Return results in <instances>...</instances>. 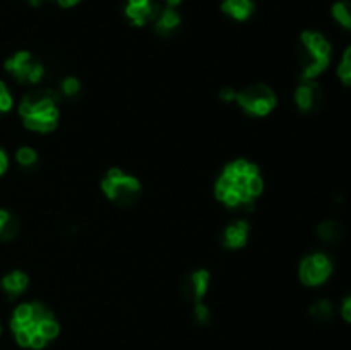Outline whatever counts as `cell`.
<instances>
[{
    "label": "cell",
    "instance_id": "1",
    "mask_svg": "<svg viewBox=\"0 0 351 350\" xmlns=\"http://www.w3.org/2000/svg\"><path fill=\"white\" fill-rule=\"evenodd\" d=\"M216 198L232 209L252 206L254 199L263 194L264 180L259 167L252 161L235 160L223 168L216 180Z\"/></svg>",
    "mask_w": 351,
    "mask_h": 350
},
{
    "label": "cell",
    "instance_id": "2",
    "mask_svg": "<svg viewBox=\"0 0 351 350\" xmlns=\"http://www.w3.org/2000/svg\"><path fill=\"white\" fill-rule=\"evenodd\" d=\"M58 95L48 88L34 89L27 93L19 105V113L24 126L34 132H51L57 127L58 117Z\"/></svg>",
    "mask_w": 351,
    "mask_h": 350
},
{
    "label": "cell",
    "instance_id": "3",
    "mask_svg": "<svg viewBox=\"0 0 351 350\" xmlns=\"http://www.w3.org/2000/svg\"><path fill=\"white\" fill-rule=\"evenodd\" d=\"M48 318H53V312L41 302L21 304L10 319V328L16 336V342L21 347H31L36 350L43 349L48 342L38 333V326Z\"/></svg>",
    "mask_w": 351,
    "mask_h": 350
},
{
    "label": "cell",
    "instance_id": "4",
    "mask_svg": "<svg viewBox=\"0 0 351 350\" xmlns=\"http://www.w3.org/2000/svg\"><path fill=\"white\" fill-rule=\"evenodd\" d=\"M302 81H314L331 62V43L317 31H304L298 41Z\"/></svg>",
    "mask_w": 351,
    "mask_h": 350
},
{
    "label": "cell",
    "instance_id": "5",
    "mask_svg": "<svg viewBox=\"0 0 351 350\" xmlns=\"http://www.w3.org/2000/svg\"><path fill=\"white\" fill-rule=\"evenodd\" d=\"M101 189L106 198L120 208H130L141 198V182L134 175L123 174L120 168H110L101 182Z\"/></svg>",
    "mask_w": 351,
    "mask_h": 350
},
{
    "label": "cell",
    "instance_id": "6",
    "mask_svg": "<svg viewBox=\"0 0 351 350\" xmlns=\"http://www.w3.org/2000/svg\"><path fill=\"white\" fill-rule=\"evenodd\" d=\"M235 102L249 115L264 117L273 112L278 100L269 86L264 82H256V84L247 86L242 91L237 93Z\"/></svg>",
    "mask_w": 351,
    "mask_h": 350
},
{
    "label": "cell",
    "instance_id": "7",
    "mask_svg": "<svg viewBox=\"0 0 351 350\" xmlns=\"http://www.w3.org/2000/svg\"><path fill=\"white\" fill-rule=\"evenodd\" d=\"M5 69L16 81L23 84H36L45 75L43 64L34 58L29 51H17L12 57L7 58Z\"/></svg>",
    "mask_w": 351,
    "mask_h": 350
},
{
    "label": "cell",
    "instance_id": "8",
    "mask_svg": "<svg viewBox=\"0 0 351 350\" xmlns=\"http://www.w3.org/2000/svg\"><path fill=\"white\" fill-rule=\"evenodd\" d=\"M300 280L307 287H319L332 275V261L322 253L305 256L300 263Z\"/></svg>",
    "mask_w": 351,
    "mask_h": 350
},
{
    "label": "cell",
    "instance_id": "9",
    "mask_svg": "<svg viewBox=\"0 0 351 350\" xmlns=\"http://www.w3.org/2000/svg\"><path fill=\"white\" fill-rule=\"evenodd\" d=\"M209 281H211V275L206 270H195L189 271L184 275L180 281V294L185 301L189 302H202V297L206 295L209 288Z\"/></svg>",
    "mask_w": 351,
    "mask_h": 350
},
{
    "label": "cell",
    "instance_id": "10",
    "mask_svg": "<svg viewBox=\"0 0 351 350\" xmlns=\"http://www.w3.org/2000/svg\"><path fill=\"white\" fill-rule=\"evenodd\" d=\"M295 103L304 113H315L324 105V91L315 81H302L295 91Z\"/></svg>",
    "mask_w": 351,
    "mask_h": 350
},
{
    "label": "cell",
    "instance_id": "11",
    "mask_svg": "<svg viewBox=\"0 0 351 350\" xmlns=\"http://www.w3.org/2000/svg\"><path fill=\"white\" fill-rule=\"evenodd\" d=\"M123 12L132 24L144 26V24L156 21L161 12V5L156 0H127Z\"/></svg>",
    "mask_w": 351,
    "mask_h": 350
},
{
    "label": "cell",
    "instance_id": "12",
    "mask_svg": "<svg viewBox=\"0 0 351 350\" xmlns=\"http://www.w3.org/2000/svg\"><path fill=\"white\" fill-rule=\"evenodd\" d=\"M250 226L245 220H237V222L230 223L221 233V244L226 249H240L249 240Z\"/></svg>",
    "mask_w": 351,
    "mask_h": 350
},
{
    "label": "cell",
    "instance_id": "13",
    "mask_svg": "<svg viewBox=\"0 0 351 350\" xmlns=\"http://www.w3.org/2000/svg\"><path fill=\"white\" fill-rule=\"evenodd\" d=\"M154 30L158 34H163V36H170L175 33L178 26H180V14L173 9V7H165L161 9L160 16L154 21Z\"/></svg>",
    "mask_w": 351,
    "mask_h": 350
},
{
    "label": "cell",
    "instance_id": "14",
    "mask_svg": "<svg viewBox=\"0 0 351 350\" xmlns=\"http://www.w3.org/2000/svg\"><path fill=\"white\" fill-rule=\"evenodd\" d=\"M221 9L235 21H245L252 16L256 3L254 0H223Z\"/></svg>",
    "mask_w": 351,
    "mask_h": 350
},
{
    "label": "cell",
    "instance_id": "15",
    "mask_svg": "<svg viewBox=\"0 0 351 350\" xmlns=\"http://www.w3.org/2000/svg\"><path fill=\"white\" fill-rule=\"evenodd\" d=\"M317 235L328 246H338L343 240L345 230H343L341 223L336 222V220H324V222L319 223Z\"/></svg>",
    "mask_w": 351,
    "mask_h": 350
},
{
    "label": "cell",
    "instance_id": "16",
    "mask_svg": "<svg viewBox=\"0 0 351 350\" xmlns=\"http://www.w3.org/2000/svg\"><path fill=\"white\" fill-rule=\"evenodd\" d=\"M27 275L23 271H12V273L5 275L2 278V288L9 299L19 297L21 294H24V290L27 288Z\"/></svg>",
    "mask_w": 351,
    "mask_h": 350
},
{
    "label": "cell",
    "instance_id": "17",
    "mask_svg": "<svg viewBox=\"0 0 351 350\" xmlns=\"http://www.w3.org/2000/svg\"><path fill=\"white\" fill-rule=\"evenodd\" d=\"M21 222L16 215L9 213L7 209H0V240L9 242L19 233Z\"/></svg>",
    "mask_w": 351,
    "mask_h": 350
},
{
    "label": "cell",
    "instance_id": "18",
    "mask_svg": "<svg viewBox=\"0 0 351 350\" xmlns=\"http://www.w3.org/2000/svg\"><path fill=\"white\" fill-rule=\"evenodd\" d=\"M311 316L317 323H329L335 318V304L329 299H321L312 304Z\"/></svg>",
    "mask_w": 351,
    "mask_h": 350
},
{
    "label": "cell",
    "instance_id": "19",
    "mask_svg": "<svg viewBox=\"0 0 351 350\" xmlns=\"http://www.w3.org/2000/svg\"><path fill=\"white\" fill-rule=\"evenodd\" d=\"M332 17L345 30L351 31V0H339V2H336L332 5Z\"/></svg>",
    "mask_w": 351,
    "mask_h": 350
},
{
    "label": "cell",
    "instance_id": "20",
    "mask_svg": "<svg viewBox=\"0 0 351 350\" xmlns=\"http://www.w3.org/2000/svg\"><path fill=\"white\" fill-rule=\"evenodd\" d=\"M79 93H81V82H79V79L75 78H65L62 79L60 86H58V98H65V100H75L79 98Z\"/></svg>",
    "mask_w": 351,
    "mask_h": 350
},
{
    "label": "cell",
    "instance_id": "21",
    "mask_svg": "<svg viewBox=\"0 0 351 350\" xmlns=\"http://www.w3.org/2000/svg\"><path fill=\"white\" fill-rule=\"evenodd\" d=\"M16 161L24 168H31L38 163V153L33 148H19L16 153Z\"/></svg>",
    "mask_w": 351,
    "mask_h": 350
},
{
    "label": "cell",
    "instance_id": "22",
    "mask_svg": "<svg viewBox=\"0 0 351 350\" xmlns=\"http://www.w3.org/2000/svg\"><path fill=\"white\" fill-rule=\"evenodd\" d=\"M12 108V95L9 93V88L3 81H0V115L7 113Z\"/></svg>",
    "mask_w": 351,
    "mask_h": 350
},
{
    "label": "cell",
    "instance_id": "23",
    "mask_svg": "<svg viewBox=\"0 0 351 350\" xmlns=\"http://www.w3.org/2000/svg\"><path fill=\"white\" fill-rule=\"evenodd\" d=\"M194 318H195V321H197L199 326L209 325V321H211V312H209L208 305L202 304V302H197V304H195V309H194Z\"/></svg>",
    "mask_w": 351,
    "mask_h": 350
},
{
    "label": "cell",
    "instance_id": "24",
    "mask_svg": "<svg viewBox=\"0 0 351 350\" xmlns=\"http://www.w3.org/2000/svg\"><path fill=\"white\" fill-rule=\"evenodd\" d=\"M341 314H343V318L346 319V321L351 323V295H350V297H346L345 302H343Z\"/></svg>",
    "mask_w": 351,
    "mask_h": 350
},
{
    "label": "cell",
    "instance_id": "25",
    "mask_svg": "<svg viewBox=\"0 0 351 350\" xmlns=\"http://www.w3.org/2000/svg\"><path fill=\"white\" fill-rule=\"evenodd\" d=\"M219 98L225 100V102H233L237 98V91L233 88H223L219 93Z\"/></svg>",
    "mask_w": 351,
    "mask_h": 350
},
{
    "label": "cell",
    "instance_id": "26",
    "mask_svg": "<svg viewBox=\"0 0 351 350\" xmlns=\"http://www.w3.org/2000/svg\"><path fill=\"white\" fill-rule=\"evenodd\" d=\"M7 167H9V160H7V153L0 148V177L5 174Z\"/></svg>",
    "mask_w": 351,
    "mask_h": 350
},
{
    "label": "cell",
    "instance_id": "27",
    "mask_svg": "<svg viewBox=\"0 0 351 350\" xmlns=\"http://www.w3.org/2000/svg\"><path fill=\"white\" fill-rule=\"evenodd\" d=\"M55 2H58V5L60 7H72L75 5V3L81 2V0H55Z\"/></svg>",
    "mask_w": 351,
    "mask_h": 350
},
{
    "label": "cell",
    "instance_id": "28",
    "mask_svg": "<svg viewBox=\"0 0 351 350\" xmlns=\"http://www.w3.org/2000/svg\"><path fill=\"white\" fill-rule=\"evenodd\" d=\"M165 3H167L168 7H175L177 5V3H180V0H163Z\"/></svg>",
    "mask_w": 351,
    "mask_h": 350
},
{
    "label": "cell",
    "instance_id": "29",
    "mask_svg": "<svg viewBox=\"0 0 351 350\" xmlns=\"http://www.w3.org/2000/svg\"><path fill=\"white\" fill-rule=\"evenodd\" d=\"M41 2H43V0H29V3H31V5H34V7H36V5H40Z\"/></svg>",
    "mask_w": 351,
    "mask_h": 350
},
{
    "label": "cell",
    "instance_id": "30",
    "mask_svg": "<svg viewBox=\"0 0 351 350\" xmlns=\"http://www.w3.org/2000/svg\"><path fill=\"white\" fill-rule=\"evenodd\" d=\"M0 333H2V328H0Z\"/></svg>",
    "mask_w": 351,
    "mask_h": 350
}]
</instances>
